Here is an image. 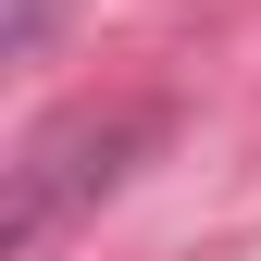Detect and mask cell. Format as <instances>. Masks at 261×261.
<instances>
[{"label":"cell","instance_id":"6da1fadb","mask_svg":"<svg viewBox=\"0 0 261 261\" xmlns=\"http://www.w3.org/2000/svg\"><path fill=\"white\" fill-rule=\"evenodd\" d=\"M50 38V0H0V50H38Z\"/></svg>","mask_w":261,"mask_h":261}]
</instances>
